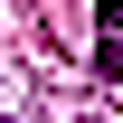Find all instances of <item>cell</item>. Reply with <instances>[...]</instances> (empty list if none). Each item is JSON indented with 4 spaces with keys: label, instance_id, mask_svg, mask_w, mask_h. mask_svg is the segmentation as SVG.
Here are the masks:
<instances>
[{
    "label": "cell",
    "instance_id": "1",
    "mask_svg": "<svg viewBox=\"0 0 123 123\" xmlns=\"http://www.w3.org/2000/svg\"><path fill=\"white\" fill-rule=\"evenodd\" d=\"M95 76H123V0L95 10Z\"/></svg>",
    "mask_w": 123,
    "mask_h": 123
}]
</instances>
